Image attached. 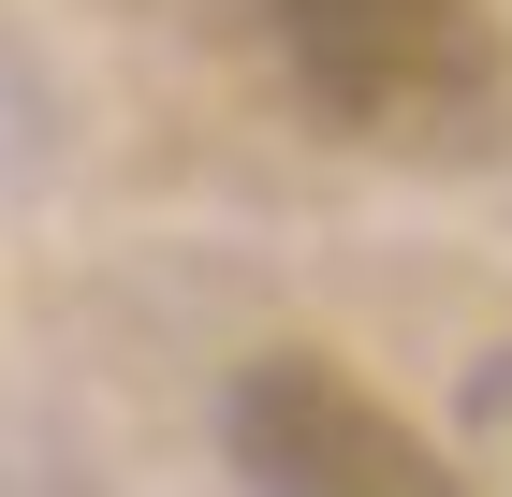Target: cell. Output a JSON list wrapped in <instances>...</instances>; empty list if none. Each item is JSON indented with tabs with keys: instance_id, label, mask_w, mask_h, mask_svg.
Here are the masks:
<instances>
[{
	"instance_id": "1",
	"label": "cell",
	"mask_w": 512,
	"mask_h": 497,
	"mask_svg": "<svg viewBox=\"0 0 512 497\" xmlns=\"http://www.w3.org/2000/svg\"><path fill=\"white\" fill-rule=\"evenodd\" d=\"M249 59L322 147L469 176L512 147V15L498 0H235Z\"/></svg>"
},
{
	"instance_id": "2",
	"label": "cell",
	"mask_w": 512,
	"mask_h": 497,
	"mask_svg": "<svg viewBox=\"0 0 512 497\" xmlns=\"http://www.w3.org/2000/svg\"><path fill=\"white\" fill-rule=\"evenodd\" d=\"M220 468L249 497H483L366 366H337L308 337L249 351L235 381H220Z\"/></svg>"
},
{
	"instance_id": "3",
	"label": "cell",
	"mask_w": 512,
	"mask_h": 497,
	"mask_svg": "<svg viewBox=\"0 0 512 497\" xmlns=\"http://www.w3.org/2000/svg\"><path fill=\"white\" fill-rule=\"evenodd\" d=\"M469 439L512 468V351H483V366H469Z\"/></svg>"
}]
</instances>
